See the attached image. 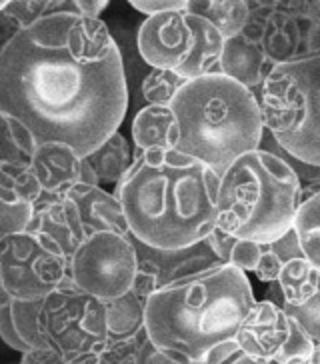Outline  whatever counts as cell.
<instances>
[{
    "instance_id": "11",
    "label": "cell",
    "mask_w": 320,
    "mask_h": 364,
    "mask_svg": "<svg viewBox=\"0 0 320 364\" xmlns=\"http://www.w3.org/2000/svg\"><path fill=\"white\" fill-rule=\"evenodd\" d=\"M146 302L130 290L127 296L110 302L92 299L90 326L100 346L102 364H127L144 341H149L144 322Z\"/></svg>"
},
{
    "instance_id": "23",
    "label": "cell",
    "mask_w": 320,
    "mask_h": 364,
    "mask_svg": "<svg viewBox=\"0 0 320 364\" xmlns=\"http://www.w3.org/2000/svg\"><path fill=\"white\" fill-rule=\"evenodd\" d=\"M2 118V156L0 162H31L34 150L38 149V140L22 122L9 114Z\"/></svg>"
},
{
    "instance_id": "19",
    "label": "cell",
    "mask_w": 320,
    "mask_h": 364,
    "mask_svg": "<svg viewBox=\"0 0 320 364\" xmlns=\"http://www.w3.org/2000/svg\"><path fill=\"white\" fill-rule=\"evenodd\" d=\"M86 161L95 171L100 186H117L134 164V150L128 144V140L117 132L92 154H88Z\"/></svg>"
},
{
    "instance_id": "13",
    "label": "cell",
    "mask_w": 320,
    "mask_h": 364,
    "mask_svg": "<svg viewBox=\"0 0 320 364\" xmlns=\"http://www.w3.org/2000/svg\"><path fill=\"white\" fill-rule=\"evenodd\" d=\"M134 245L139 250V272H137V282L132 290L144 302L154 292H159L160 289L169 287L176 280L188 279L198 272L224 264L223 260L214 255V250L206 240L191 248H182V250L150 248L137 238H134Z\"/></svg>"
},
{
    "instance_id": "4",
    "label": "cell",
    "mask_w": 320,
    "mask_h": 364,
    "mask_svg": "<svg viewBox=\"0 0 320 364\" xmlns=\"http://www.w3.org/2000/svg\"><path fill=\"white\" fill-rule=\"evenodd\" d=\"M181 129L178 149L210 166L218 176L265 139L260 102L252 90L220 73L182 86L171 105Z\"/></svg>"
},
{
    "instance_id": "12",
    "label": "cell",
    "mask_w": 320,
    "mask_h": 364,
    "mask_svg": "<svg viewBox=\"0 0 320 364\" xmlns=\"http://www.w3.org/2000/svg\"><path fill=\"white\" fill-rule=\"evenodd\" d=\"M206 242L224 264L238 268L246 274L252 272L256 274V279L267 284L278 280L288 262L304 257L294 228L288 230L284 236H280L278 240L258 242V240L235 238L216 226V230L206 238Z\"/></svg>"
},
{
    "instance_id": "26",
    "label": "cell",
    "mask_w": 320,
    "mask_h": 364,
    "mask_svg": "<svg viewBox=\"0 0 320 364\" xmlns=\"http://www.w3.org/2000/svg\"><path fill=\"white\" fill-rule=\"evenodd\" d=\"M43 300L11 299L12 322H14L22 341L31 348H43V338H41V328H38V316H41V309H43Z\"/></svg>"
},
{
    "instance_id": "18",
    "label": "cell",
    "mask_w": 320,
    "mask_h": 364,
    "mask_svg": "<svg viewBox=\"0 0 320 364\" xmlns=\"http://www.w3.org/2000/svg\"><path fill=\"white\" fill-rule=\"evenodd\" d=\"M181 142L178 120L171 107L146 105L132 120V144L134 156L152 150H176Z\"/></svg>"
},
{
    "instance_id": "2",
    "label": "cell",
    "mask_w": 320,
    "mask_h": 364,
    "mask_svg": "<svg viewBox=\"0 0 320 364\" xmlns=\"http://www.w3.org/2000/svg\"><path fill=\"white\" fill-rule=\"evenodd\" d=\"M220 176L181 150H152L134 156L114 186L128 230L159 250H182L206 240L218 226Z\"/></svg>"
},
{
    "instance_id": "20",
    "label": "cell",
    "mask_w": 320,
    "mask_h": 364,
    "mask_svg": "<svg viewBox=\"0 0 320 364\" xmlns=\"http://www.w3.org/2000/svg\"><path fill=\"white\" fill-rule=\"evenodd\" d=\"M188 11L210 22L224 41L242 33L250 16L248 0H188Z\"/></svg>"
},
{
    "instance_id": "27",
    "label": "cell",
    "mask_w": 320,
    "mask_h": 364,
    "mask_svg": "<svg viewBox=\"0 0 320 364\" xmlns=\"http://www.w3.org/2000/svg\"><path fill=\"white\" fill-rule=\"evenodd\" d=\"M36 216V206L18 198L0 196V238L24 232Z\"/></svg>"
},
{
    "instance_id": "32",
    "label": "cell",
    "mask_w": 320,
    "mask_h": 364,
    "mask_svg": "<svg viewBox=\"0 0 320 364\" xmlns=\"http://www.w3.org/2000/svg\"><path fill=\"white\" fill-rule=\"evenodd\" d=\"M78 12L86 18H100V14L108 9L107 0H76Z\"/></svg>"
},
{
    "instance_id": "3",
    "label": "cell",
    "mask_w": 320,
    "mask_h": 364,
    "mask_svg": "<svg viewBox=\"0 0 320 364\" xmlns=\"http://www.w3.org/2000/svg\"><path fill=\"white\" fill-rule=\"evenodd\" d=\"M255 304L246 272L223 264L154 292L144 322L150 341L178 364H224L240 353V328Z\"/></svg>"
},
{
    "instance_id": "28",
    "label": "cell",
    "mask_w": 320,
    "mask_h": 364,
    "mask_svg": "<svg viewBox=\"0 0 320 364\" xmlns=\"http://www.w3.org/2000/svg\"><path fill=\"white\" fill-rule=\"evenodd\" d=\"M0 336H2V341L9 344L12 350H16V353L24 354L31 350V346L22 341L21 334L16 331V326H14V322H12L11 296L4 294L2 290H0Z\"/></svg>"
},
{
    "instance_id": "5",
    "label": "cell",
    "mask_w": 320,
    "mask_h": 364,
    "mask_svg": "<svg viewBox=\"0 0 320 364\" xmlns=\"http://www.w3.org/2000/svg\"><path fill=\"white\" fill-rule=\"evenodd\" d=\"M302 182L277 152L258 149L236 159L218 188V228L226 235L272 242L292 230Z\"/></svg>"
},
{
    "instance_id": "1",
    "label": "cell",
    "mask_w": 320,
    "mask_h": 364,
    "mask_svg": "<svg viewBox=\"0 0 320 364\" xmlns=\"http://www.w3.org/2000/svg\"><path fill=\"white\" fill-rule=\"evenodd\" d=\"M128 110V80L117 41L100 18L46 16L0 48V114L43 142L86 159L117 134Z\"/></svg>"
},
{
    "instance_id": "7",
    "label": "cell",
    "mask_w": 320,
    "mask_h": 364,
    "mask_svg": "<svg viewBox=\"0 0 320 364\" xmlns=\"http://www.w3.org/2000/svg\"><path fill=\"white\" fill-rule=\"evenodd\" d=\"M265 129L292 159L320 166V50L280 65L258 97Z\"/></svg>"
},
{
    "instance_id": "30",
    "label": "cell",
    "mask_w": 320,
    "mask_h": 364,
    "mask_svg": "<svg viewBox=\"0 0 320 364\" xmlns=\"http://www.w3.org/2000/svg\"><path fill=\"white\" fill-rule=\"evenodd\" d=\"M127 364H178L172 360L169 354H164L152 341H144L137 354L128 360Z\"/></svg>"
},
{
    "instance_id": "15",
    "label": "cell",
    "mask_w": 320,
    "mask_h": 364,
    "mask_svg": "<svg viewBox=\"0 0 320 364\" xmlns=\"http://www.w3.org/2000/svg\"><path fill=\"white\" fill-rule=\"evenodd\" d=\"M299 326V322L292 321L277 304L260 300L252 306L240 328L238 348L240 353L252 358L278 363L290 341L294 338Z\"/></svg>"
},
{
    "instance_id": "24",
    "label": "cell",
    "mask_w": 320,
    "mask_h": 364,
    "mask_svg": "<svg viewBox=\"0 0 320 364\" xmlns=\"http://www.w3.org/2000/svg\"><path fill=\"white\" fill-rule=\"evenodd\" d=\"M188 80L172 70L150 68L149 75L142 78L140 95L152 107H171L176 95Z\"/></svg>"
},
{
    "instance_id": "6",
    "label": "cell",
    "mask_w": 320,
    "mask_h": 364,
    "mask_svg": "<svg viewBox=\"0 0 320 364\" xmlns=\"http://www.w3.org/2000/svg\"><path fill=\"white\" fill-rule=\"evenodd\" d=\"M82 240L66 200L38 208L24 232L0 238V290L16 300H43L73 284L70 260Z\"/></svg>"
},
{
    "instance_id": "21",
    "label": "cell",
    "mask_w": 320,
    "mask_h": 364,
    "mask_svg": "<svg viewBox=\"0 0 320 364\" xmlns=\"http://www.w3.org/2000/svg\"><path fill=\"white\" fill-rule=\"evenodd\" d=\"M0 196L43 206V188L31 162H0Z\"/></svg>"
},
{
    "instance_id": "25",
    "label": "cell",
    "mask_w": 320,
    "mask_h": 364,
    "mask_svg": "<svg viewBox=\"0 0 320 364\" xmlns=\"http://www.w3.org/2000/svg\"><path fill=\"white\" fill-rule=\"evenodd\" d=\"M282 311L309 332L314 344H320V277L302 299L292 304H284Z\"/></svg>"
},
{
    "instance_id": "33",
    "label": "cell",
    "mask_w": 320,
    "mask_h": 364,
    "mask_svg": "<svg viewBox=\"0 0 320 364\" xmlns=\"http://www.w3.org/2000/svg\"><path fill=\"white\" fill-rule=\"evenodd\" d=\"M300 12L310 24L320 28V0H300Z\"/></svg>"
},
{
    "instance_id": "17",
    "label": "cell",
    "mask_w": 320,
    "mask_h": 364,
    "mask_svg": "<svg viewBox=\"0 0 320 364\" xmlns=\"http://www.w3.org/2000/svg\"><path fill=\"white\" fill-rule=\"evenodd\" d=\"M277 65L260 48V44L246 38L245 34H236L224 43L223 56L216 73L233 78L236 82L252 90L256 98L260 97L262 86L268 80V76L274 73Z\"/></svg>"
},
{
    "instance_id": "8",
    "label": "cell",
    "mask_w": 320,
    "mask_h": 364,
    "mask_svg": "<svg viewBox=\"0 0 320 364\" xmlns=\"http://www.w3.org/2000/svg\"><path fill=\"white\" fill-rule=\"evenodd\" d=\"M224 36L188 9L144 18L137 44L150 68H162L186 80L213 75L224 50Z\"/></svg>"
},
{
    "instance_id": "34",
    "label": "cell",
    "mask_w": 320,
    "mask_h": 364,
    "mask_svg": "<svg viewBox=\"0 0 320 364\" xmlns=\"http://www.w3.org/2000/svg\"><path fill=\"white\" fill-rule=\"evenodd\" d=\"M228 364H277V363H272V360H260V358H252V356H248V354L238 353Z\"/></svg>"
},
{
    "instance_id": "10",
    "label": "cell",
    "mask_w": 320,
    "mask_h": 364,
    "mask_svg": "<svg viewBox=\"0 0 320 364\" xmlns=\"http://www.w3.org/2000/svg\"><path fill=\"white\" fill-rule=\"evenodd\" d=\"M90 302L92 299L75 282L48 294L38 316L43 348H50L70 364H102L90 326Z\"/></svg>"
},
{
    "instance_id": "9",
    "label": "cell",
    "mask_w": 320,
    "mask_h": 364,
    "mask_svg": "<svg viewBox=\"0 0 320 364\" xmlns=\"http://www.w3.org/2000/svg\"><path fill=\"white\" fill-rule=\"evenodd\" d=\"M139 250L134 236L122 232H95L86 236L70 260L73 282L80 292L100 302L127 296L134 289Z\"/></svg>"
},
{
    "instance_id": "36",
    "label": "cell",
    "mask_w": 320,
    "mask_h": 364,
    "mask_svg": "<svg viewBox=\"0 0 320 364\" xmlns=\"http://www.w3.org/2000/svg\"><path fill=\"white\" fill-rule=\"evenodd\" d=\"M11 364H21V363H11Z\"/></svg>"
},
{
    "instance_id": "29",
    "label": "cell",
    "mask_w": 320,
    "mask_h": 364,
    "mask_svg": "<svg viewBox=\"0 0 320 364\" xmlns=\"http://www.w3.org/2000/svg\"><path fill=\"white\" fill-rule=\"evenodd\" d=\"M130 6L150 18V16H159V14H166V12L186 11L188 0H130Z\"/></svg>"
},
{
    "instance_id": "16",
    "label": "cell",
    "mask_w": 320,
    "mask_h": 364,
    "mask_svg": "<svg viewBox=\"0 0 320 364\" xmlns=\"http://www.w3.org/2000/svg\"><path fill=\"white\" fill-rule=\"evenodd\" d=\"M75 213L78 225L86 236L95 232H122L130 235L127 216L122 210V204L114 193L105 191L100 184H80L66 198Z\"/></svg>"
},
{
    "instance_id": "14",
    "label": "cell",
    "mask_w": 320,
    "mask_h": 364,
    "mask_svg": "<svg viewBox=\"0 0 320 364\" xmlns=\"http://www.w3.org/2000/svg\"><path fill=\"white\" fill-rule=\"evenodd\" d=\"M32 171L43 188V206L64 203L80 184H98L86 159L60 142H43L31 159Z\"/></svg>"
},
{
    "instance_id": "35",
    "label": "cell",
    "mask_w": 320,
    "mask_h": 364,
    "mask_svg": "<svg viewBox=\"0 0 320 364\" xmlns=\"http://www.w3.org/2000/svg\"><path fill=\"white\" fill-rule=\"evenodd\" d=\"M306 364H320V344L314 346V353H312V356H310V360Z\"/></svg>"
},
{
    "instance_id": "22",
    "label": "cell",
    "mask_w": 320,
    "mask_h": 364,
    "mask_svg": "<svg viewBox=\"0 0 320 364\" xmlns=\"http://www.w3.org/2000/svg\"><path fill=\"white\" fill-rule=\"evenodd\" d=\"M292 228L304 258L320 272V191L300 203Z\"/></svg>"
},
{
    "instance_id": "31",
    "label": "cell",
    "mask_w": 320,
    "mask_h": 364,
    "mask_svg": "<svg viewBox=\"0 0 320 364\" xmlns=\"http://www.w3.org/2000/svg\"><path fill=\"white\" fill-rule=\"evenodd\" d=\"M21 364H70L50 348H31L22 354Z\"/></svg>"
}]
</instances>
